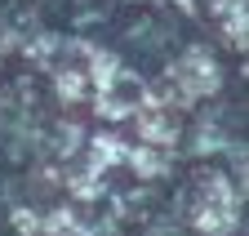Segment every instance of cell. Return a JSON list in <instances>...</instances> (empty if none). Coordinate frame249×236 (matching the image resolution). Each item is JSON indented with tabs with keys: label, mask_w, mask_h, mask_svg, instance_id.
I'll return each mask as SVG.
<instances>
[{
	"label": "cell",
	"mask_w": 249,
	"mask_h": 236,
	"mask_svg": "<svg viewBox=\"0 0 249 236\" xmlns=\"http://www.w3.org/2000/svg\"><path fill=\"white\" fill-rule=\"evenodd\" d=\"M192 223L209 236H223L231 223H236V192L223 174H209V179L196 187L192 196Z\"/></svg>",
	"instance_id": "6da1fadb"
},
{
	"label": "cell",
	"mask_w": 249,
	"mask_h": 236,
	"mask_svg": "<svg viewBox=\"0 0 249 236\" xmlns=\"http://www.w3.org/2000/svg\"><path fill=\"white\" fill-rule=\"evenodd\" d=\"M178 5H192V0H178Z\"/></svg>",
	"instance_id": "277c9868"
},
{
	"label": "cell",
	"mask_w": 249,
	"mask_h": 236,
	"mask_svg": "<svg viewBox=\"0 0 249 236\" xmlns=\"http://www.w3.org/2000/svg\"><path fill=\"white\" fill-rule=\"evenodd\" d=\"M134 116H138V134H142V143H151V147H174L178 143V121H174V111L169 107H160V103H138L134 107Z\"/></svg>",
	"instance_id": "3957f363"
},
{
	"label": "cell",
	"mask_w": 249,
	"mask_h": 236,
	"mask_svg": "<svg viewBox=\"0 0 249 236\" xmlns=\"http://www.w3.org/2000/svg\"><path fill=\"white\" fill-rule=\"evenodd\" d=\"M174 85L182 98H209L218 94V85H223V76H218V63L205 54V49H187L178 63H174Z\"/></svg>",
	"instance_id": "7a4b0ae2"
}]
</instances>
